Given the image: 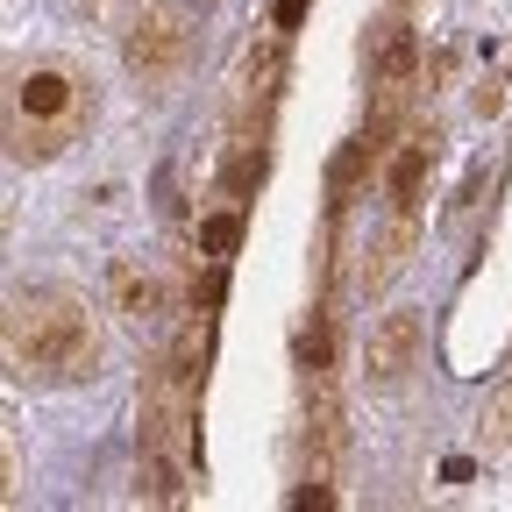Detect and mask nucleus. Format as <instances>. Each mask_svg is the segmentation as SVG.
<instances>
[{
  "label": "nucleus",
  "instance_id": "39448f33",
  "mask_svg": "<svg viewBox=\"0 0 512 512\" xmlns=\"http://www.w3.org/2000/svg\"><path fill=\"white\" fill-rule=\"evenodd\" d=\"M121 64H128V79H136L143 93H171V86L185 79V64H192V29H185V15L171 8V0H150V8L128 22Z\"/></svg>",
  "mask_w": 512,
  "mask_h": 512
},
{
  "label": "nucleus",
  "instance_id": "f257e3e1",
  "mask_svg": "<svg viewBox=\"0 0 512 512\" xmlns=\"http://www.w3.org/2000/svg\"><path fill=\"white\" fill-rule=\"evenodd\" d=\"M207 306H192L178 342L150 363L136 399V484L150 505H178L192 484V420H200V363H207Z\"/></svg>",
  "mask_w": 512,
  "mask_h": 512
},
{
  "label": "nucleus",
  "instance_id": "0eeeda50",
  "mask_svg": "<svg viewBox=\"0 0 512 512\" xmlns=\"http://www.w3.org/2000/svg\"><path fill=\"white\" fill-rule=\"evenodd\" d=\"M114 306H121V320H136V328H164L171 292H164V278H157V271L114 264Z\"/></svg>",
  "mask_w": 512,
  "mask_h": 512
},
{
  "label": "nucleus",
  "instance_id": "423d86ee",
  "mask_svg": "<svg viewBox=\"0 0 512 512\" xmlns=\"http://www.w3.org/2000/svg\"><path fill=\"white\" fill-rule=\"evenodd\" d=\"M413 363H420V313L413 306L377 313L370 335H363V377L377 384V392H392V384H406Z\"/></svg>",
  "mask_w": 512,
  "mask_h": 512
},
{
  "label": "nucleus",
  "instance_id": "6e6552de",
  "mask_svg": "<svg viewBox=\"0 0 512 512\" xmlns=\"http://www.w3.org/2000/svg\"><path fill=\"white\" fill-rule=\"evenodd\" d=\"M484 441H491V448H512V370L498 377V392H491V406H484Z\"/></svg>",
  "mask_w": 512,
  "mask_h": 512
},
{
  "label": "nucleus",
  "instance_id": "20e7f679",
  "mask_svg": "<svg viewBox=\"0 0 512 512\" xmlns=\"http://www.w3.org/2000/svg\"><path fill=\"white\" fill-rule=\"evenodd\" d=\"M434 128H406V143L384 157V228L370 242V264H363V292H384L406 256H413V235H420V207H427V178H434Z\"/></svg>",
  "mask_w": 512,
  "mask_h": 512
},
{
  "label": "nucleus",
  "instance_id": "7ed1b4c3",
  "mask_svg": "<svg viewBox=\"0 0 512 512\" xmlns=\"http://www.w3.org/2000/svg\"><path fill=\"white\" fill-rule=\"evenodd\" d=\"M100 121V86L93 72L64 57H36L8 72L0 93V128H8V157L15 164H57L72 143H86V128Z\"/></svg>",
  "mask_w": 512,
  "mask_h": 512
},
{
  "label": "nucleus",
  "instance_id": "f03ea898",
  "mask_svg": "<svg viewBox=\"0 0 512 512\" xmlns=\"http://www.w3.org/2000/svg\"><path fill=\"white\" fill-rule=\"evenodd\" d=\"M8 370L22 384H93L107 363V335L86 313V299L57 285H15L8 292V328H0Z\"/></svg>",
  "mask_w": 512,
  "mask_h": 512
}]
</instances>
